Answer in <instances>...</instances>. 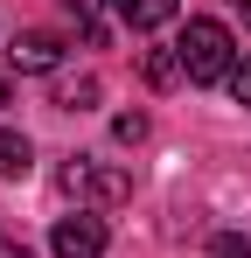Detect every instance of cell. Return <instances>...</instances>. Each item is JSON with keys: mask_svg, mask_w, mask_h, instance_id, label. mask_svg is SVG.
I'll return each mask as SVG.
<instances>
[{"mask_svg": "<svg viewBox=\"0 0 251 258\" xmlns=\"http://www.w3.org/2000/svg\"><path fill=\"white\" fill-rule=\"evenodd\" d=\"M174 7L181 0H112V14H119L133 35H147V28H161V21H174Z\"/></svg>", "mask_w": 251, "mask_h": 258, "instance_id": "obj_5", "label": "cell"}, {"mask_svg": "<svg viewBox=\"0 0 251 258\" xmlns=\"http://www.w3.org/2000/svg\"><path fill=\"white\" fill-rule=\"evenodd\" d=\"M140 70H147V84H174V77H181V56H161V49H154Z\"/></svg>", "mask_w": 251, "mask_h": 258, "instance_id": "obj_8", "label": "cell"}, {"mask_svg": "<svg viewBox=\"0 0 251 258\" xmlns=\"http://www.w3.org/2000/svg\"><path fill=\"white\" fill-rule=\"evenodd\" d=\"M28 168H35V147H28L21 133H0V174L14 181V174H28Z\"/></svg>", "mask_w": 251, "mask_h": 258, "instance_id": "obj_6", "label": "cell"}, {"mask_svg": "<svg viewBox=\"0 0 251 258\" xmlns=\"http://www.w3.org/2000/svg\"><path fill=\"white\" fill-rule=\"evenodd\" d=\"M49 244H56V258H105V216H91V210L63 216Z\"/></svg>", "mask_w": 251, "mask_h": 258, "instance_id": "obj_3", "label": "cell"}, {"mask_svg": "<svg viewBox=\"0 0 251 258\" xmlns=\"http://www.w3.org/2000/svg\"><path fill=\"white\" fill-rule=\"evenodd\" d=\"M63 7H70V14L84 21V35H91V42L105 35V21H98V0H63Z\"/></svg>", "mask_w": 251, "mask_h": 258, "instance_id": "obj_9", "label": "cell"}, {"mask_svg": "<svg viewBox=\"0 0 251 258\" xmlns=\"http://www.w3.org/2000/svg\"><path fill=\"white\" fill-rule=\"evenodd\" d=\"M112 133H119L126 147H133V140H147V119H140V112H126V119H119V126H112Z\"/></svg>", "mask_w": 251, "mask_h": 258, "instance_id": "obj_11", "label": "cell"}, {"mask_svg": "<svg viewBox=\"0 0 251 258\" xmlns=\"http://www.w3.org/2000/svg\"><path fill=\"white\" fill-rule=\"evenodd\" d=\"M56 105H63V112H84V105H98V77H63V84H56Z\"/></svg>", "mask_w": 251, "mask_h": 258, "instance_id": "obj_7", "label": "cell"}, {"mask_svg": "<svg viewBox=\"0 0 251 258\" xmlns=\"http://www.w3.org/2000/svg\"><path fill=\"white\" fill-rule=\"evenodd\" d=\"M7 63H14V70H28V77H42V70H56V63H63V35H49V28H28V35H14Z\"/></svg>", "mask_w": 251, "mask_h": 258, "instance_id": "obj_4", "label": "cell"}, {"mask_svg": "<svg viewBox=\"0 0 251 258\" xmlns=\"http://www.w3.org/2000/svg\"><path fill=\"white\" fill-rule=\"evenodd\" d=\"M230 98H237V105H244V112H251V56H244V63H237V70H230Z\"/></svg>", "mask_w": 251, "mask_h": 258, "instance_id": "obj_10", "label": "cell"}, {"mask_svg": "<svg viewBox=\"0 0 251 258\" xmlns=\"http://www.w3.org/2000/svg\"><path fill=\"white\" fill-rule=\"evenodd\" d=\"M174 56H181V77L189 84H223L237 70V42H230L223 21H189L181 42H174Z\"/></svg>", "mask_w": 251, "mask_h": 258, "instance_id": "obj_1", "label": "cell"}, {"mask_svg": "<svg viewBox=\"0 0 251 258\" xmlns=\"http://www.w3.org/2000/svg\"><path fill=\"white\" fill-rule=\"evenodd\" d=\"M0 258H28V244H14V237H0Z\"/></svg>", "mask_w": 251, "mask_h": 258, "instance_id": "obj_13", "label": "cell"}, {"mask_svg": "<svg viewBox=\"0 0 251 258\" xmlns=\"http://www.w3.org/2000/svg\"><path fill=\"white\" fill-rule=\"evenodd\" d=\"M63 188H70V196H84V203H105V210H112V203H126V196H133V174H119V168H91V161H70V168H63Z\"/></svg>", "mask_w": 251, "mask_h": 258, "instance_id": "obj_2", "label": "cell"}, {"mask_svg": "<svg viewBox=\"0 0 251 258\" xmlns=\"http://www.w3.org/2000/svg\"><path fill=\"white\" fill-rule=\"evenodd\" d=\"M216 258H251V237H216Z\"/></svg>", "mask_w": 251, "mask_h": 258, "instance_id": "obj_12", "label": "cell"}, {"mask_svg": "<svg viewBox=\"0 0 251 258\" xmlns=\"http://www.w3.org/2000/svg\"><path fill=\"white\" fill-rule=\"evenodd\" d=\"M237 14H244V21H251V0H237Z\"/></svg>", "mask_w": 251, "mask_h": 258, "instance_id": "obj_15", "label": "cell"}, {"mask_svg": "<svg viewBox=\"0 0 251 258\" xmlns=\"http://www.w3.org/2000/svg\"><path fill=\"white\" fill-rule=\"evenodd\" d=\"M7 98H14V84H7V70H0V105H7Z\"/></svg>", "mask_w": 251, "mask_h": 258, "instance_id": "obj_14", "label": "cell"}]
</instances>
